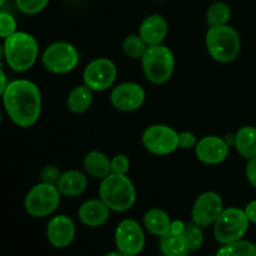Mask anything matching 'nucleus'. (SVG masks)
Returning <instances> with one entry per match:
<instances>
[{"label":"nucleus","mask_w":256,"mask_h":256,"mask_svg":"<svg viewBox=\"0 0 256 256\" xmlns=\"http://www.w3.org/2000/svg\"><path fill=\"white\" fill-rule=\"evenodd\" d=\"M110 212L112 210L102 199H92L80 206L78 215L85 226L99 228L109 220Z\"/></svg>","instance_id":"17"},{"label":"nucleus","mask_w":256,"mask_h":256,"mask_svg":"<svg viewBox=\"0 0 256 256\" xmlns=\"http://www.w3.org/2000/svg\"><path fill=\"white\" fill-rule=\"evenodd\" d=\"M246 178L252 188L256 189V158L249 160L246 165Z\"/></svg>","instance_id":"33"},{"label":"nucleus","mask_w":256,"mask_h":256,"mask_svg":"<svg viewBox=\"0 0 256 256\" xmlns=\"http://www.w3.org/2000/svg\"><path fill=\"white\" fill-rule=\"evenodd\" d=\"M92 90L86 85H79L70 92L68 96V108L74 114H84L92 108Z\"/></svg>","instance_id":"22"},{"label":"nucleus","mask_w":256,"mask_h":256,"mask_svg":"<svg viewBox=\"0 0 256 256\" xmlns=\"http://www.w3.org/2000/svg\"><path fill=\"white\" fill-rule=\"evenodd\" d=\"M110 162H112V174L128 175L130 170V160L126 155H115L110 159Z\"/></svg>","instance_id":"30"},{"label":"nucleus","mask_w":256,"mask_h":256,"mask_svg":"<svg viewBox=\"0 0 256 256\" xmlns=\"http://www.w3.org/2000/svg\"><path fill=\"white\" fill-rule=\"evenodd\" d=\"M249 225L250 222L245 210L239 208L224 209L214 224L215 240L222 245L239 242L248 232Z\"/></svg>","instance_id":"6"},{"label":"nucleus","mask_w":256,"mask_h":256,"mask_svg":"<svg viewBox=\"0 0 256 256\" xmlns=\"http://www.w3.org/2000/svg\"><path fill=\"white\" fill-rule=\"evenodd\" d=\"M118 76L116 65L108 58H98L85 68L84 84L94 92H102L114 85Z\"/></svg>","instance_id":"10"},{"label":"nucleus","mask_w":256,"mask_h":256,"mask_svg":"<svg viewBox=\"0 0 256 256\" xmlns=\"http://www.w3.org/2000/svg\"><path fill=\"white\" fill-rule=\"evenodd\" d=\"M84 169L90 176L102 180L112 174V162L104 152H90L84 158Z\"/></svg>","instance_id":"20"},{"label":"nucleus","mask_w":256,"mask_h":256,"mask_svg":"<svg viewBox=\"0 0 256 256\" xmlns=\"http://www.w3.org/2000/svg\"><path fill=\"white\" fill-rule=\"evenodd\" d=\"M5 56V52H4V46H2V44H0V65H2V58Z\"/></svg>","instance_id":"37"},{"label":"nucleus","mask_w":256,"mask_h":256,"mask_svg":"<svg viewBox=\"0 0 256 256\" xmlns=\"http://www.w3.org/2000/svg\"><path fill=\"white\" fill-rule=\"evenodd\" d=\"M16 32V20L9 12H0V38L12 36Z\"/></svg>","instance_id":"29"},{"label":"nucleus","mask_w":256,"mask_h":256,"mask_svg":"<svg viewBox=\"0 0 256 256\" xmlns=\"http://www.w3.org/2000/svg\"><path fill=\"white\" fill-rule=\"evenodd\" d=\"M148 48L149 46L140 35H129L122 42V50L125 55L132 59H142Z\"/></svg>","instance_id":"26"},{"label":"nucleus","mask_w":256,"mask_h":256,"mask_svg":"<svg viewBox=\"0 0 256 256\" xmlns=\"http://www.w3.org/2000/svg\"><path fill=\"white\" fill-rule=\"evenodd\" d=\"M205 44L210 56L222 64L234 62L242 50L239 32L229 25L209 28L205 36Z\"/></svg>","instance_id":"4"},{"label":"nucleus","mask_w":256,"mask_h":256,"mask_svg":"<svg viewBox=\"0 0 256 256\" xmlns=\"http://www.w3.org/2000/svg\"><path fill=\"white\" fill-rule=\"evenodd\" d=\"M6 88H8L6 75H5L4 70L2 69V65H0V98H2L5 90H6Z\"/></svg>","instance_id":"36"},{"label":"nucleus","mask_w":256,"mask_h":256,"mask_svg":"<svg viewBox=\"0 0 256 256\" xmlns=\"http://www.w3.org/2000/svg\"><path fill=\"white\" fill-rule=\"evenodd\" d=\"M168 34H169V22L160 14L149 15L140 25L139 35L146 42L148 46L162 44Z\"/></svg>","instance_id":"16"},{"label":"nucleus","mask_w":256,"mask_h":256,"mask_svg":"<svg viewBox=\"0 0 256 256\" xmlns=\"http://www.w3.org/2000/svg\"><path fill=\"white\" fill-rule=\"evenodd\" d=\"M4 106L10 119L20 128H32L42 114V92L29 80H15L8 84L2 95Z\"/></svg>","instance_id":"1"},{"label":"nucleus","mask_w":256,"mask_h":256,"mask_svg":"<svg viewBox=\"0 0 256 256\" xmlns=\"http://www.w3.org/2000/svg\"><path fill=\"white\" fill-rule=\"evenodd\" d=\"M42 182H46V184L56 185L59 182L60 176H62V172L54 165H49V166L44 168L42 172Z\"/></svg>","instance_id":"32"},{"label":"nucleus","mask_w":256,"mask_h":256,"mask_svg":"<svg viewBox=\"0 0 256 256\" xmlns=\"http://www.w3.org/2000/svg\"><path fill=\"white\" fill-rule=\"evenodd\" d=\"M46 236L52 246L56 249H65L74 242V222L66 215H56L48 224Z\"/></svg>","instance_id":"15"},{"label":"nucleus","mask_w":256,"mask_h":256,"mask_svg":"<svg viewBox=\"0 0 256 256\" xmlns=\"http://www.w3.org/2000/svg\"><path fill=\"white\" fill-rule=\"evenodd\" d=\"M244 210H245V214H246L248 219H249V222H252V224H256V200L249 202Z\"/></svg>","instance_id":"34"},{"label":"nucleus","mask_w":256,"mask_h":256,"mask_svg":"<svg viewBox=\"0 0 256 256\" xmlns=\"http://www.w3.org/2000/svg\"><path fill=\"white\" fill-rule=\"evenodd\" d=\"M172 218L165 210L154 208L146 212L144 216V226L152 235L162 238L170 232L172 228Z\"/></svg>","instance_id":"19"},{"label":"nucleus","mask_w":256,"mask_h":256,"mask_svg":"<svg viewBox=\"0 0 256 256\" xmlns=\"http://www.w3.org/2000/svg\"><path fill=\"white\" fill-rule=\"evenodd\" d=\"M215 256H256V245L242 239L232 244L222 245Z\"/></svg>","instance_id":"25"},{"label":"nucleus","mask_w":256,"mask_h":256,"mask_svg":"<svg viewBox=\"0 0 256 256\" xmlns=\"http://www.w3.org/2000/svg\"><path fill=\"white\" fill-rule=\"evenodd\" d=\"M232 19V8L226 2H214L206 12V22L210 28L228 25Z\"/></svg>","instance_id":"24"},{"label":"nucleus","mask_w":256,"mask_h":256,"mask_svg":"<svg viewBox=\"0 0 256 256\" xmlns=\"http://www.w3.org/2000/svg\"><path fill=\"white\" fill-rule=\"evenodd\" d=\"M62 202V194L56 185L40 182L35 185L25 198V210L34 218H45L55 212Z\"/></svg>","instance_id":"8"},{"label":"nucleus","mask_w":256,"mask_h":256,"mask_svg":"<svg viewBox=\"0 0 256 256\" xmlns=\"http://www.w3.org/2000/svg\"><path fill=\"white\" fill-rule=\"evenodd\" d=\"M185 242H186L188 248L190 252H196L204 244V232H202V228L195 224L194 222H189L185 226L184 232H182Z\"/></svg>","instance_id":"27"},{"label":"nucleus","mask_w":256,"mask_h":256,"mask_svg":"<svg viewBox=\"0 0 256 256\" xmlns=\"http://www.w3.org/2000/svg\"><path fill=\"white\" fill-rule=\"evenodd\" d=\"M0 122H2V112H0Z\"/></svg>","instance_id":"40"},{"label":"nucleus","mask_w":256,"mask_h":256,"mask_svg":"<svg viewBox=\"0 0 256 256\" xmlns=\"http://www.w3.org/2000/svg\"><path fill=\"white\" fill-rule=\"evenodd\" d=\"M185 226H186V224H185L184 222H182V220H175V222H172L170 232L176 235H182V232H184L185 230Z\"/></svg>","instance_id":"35"},{"label":"nucleus","mask_w":256,"mask_h":256,"mask_svg":"<svg viewBox=\"0 0 256 256\" xmlns=\"http://www.w3.org/2000/svg\"><path fill=\"white\" fill-rule=\"evenodd\" d=\"M234 146L240 156L246 160L256 158V128L244 126L235 134Z\"/></svg>","instance_id":"21"},{"label":"nucleus","mask_w":256,"mask_h":256,"mask_svg":"<svg viewBox=\"0 0 256 256\" xmlns=\"http://www.w3.org/2000/svg\"><path fill=\"white\" fill-rule=\"evenodd\" d=\"M104 256H125V255L120 252H109V254H106Z\"/></svg>","instance_id":"38"},{"label":"nucleus","mask_w":256,"mask_h":256,"mask_svg":"<svg viewBox=\"0 0 256 256\" xmlns=\"http://www.w3.org/2000/svg\"><path fill=\"white\" fill-rule=\"evenodd\" d=\"M145 78L154 85H162L172 79L175 70V56L166 45H152L148 48L142 58Z\"/></svg>","instance_id":"5"},{"label":"nucleus","mask_w":256,"mask_h":256,"mask_svg":"<svg viewBox=\"0 0 256 256\" xmlns=\"http://www.w3.org/2000/svg\"><path fill=\"white\" fill-rule=\"evenodd\" d=\"M42 62L49 72L62 75L76 69L80 62V54L70 42H58L44 50Z\"/></svg>","instance_id":"7"},{"label":"nucleus","mask_w":256,"mask_h":256,"mask_svg":"<svg viewBox=\"0 0 256 256\" xmlns=\"http://www.w3.org/2000/svg\"><path fill=\"white\" fill-rule=\"evenodd\" d=\"M5 59L8 65L16 72L32 69L39 56V44L32 35L16 32L5 39Z\"/></svg>","instance_id":"3"},{"label":"nucleus","mask_w":256,"mask_h":256,"mask_svg":"<svg viewBox=\"0 0 256 256\" xmlns=\"http://www.w3.org/2000/svg\"><path fill=\"white\" fill-rule=\"evenodd\" d=\"M5 2H6V0H0V8H2Z\"/></svg>","instance_id":"39"},{"label":"nucleus","mask_w":256,"mask_h":256,"mask_svg":"<svg viewBox=\"0 0 256 256\" xmlns=\"http://www.w3.org/2000/svg\"><path fill=\"white\" fill-rule=\"evenodd\" d=\"M50 0H15L19 12L25 15H36L48 6Z\"/></svg>","instance_id":"28"},{"label":"nucleus","mask_w":256,"mask_h":256,"mask_svg":"<svg viewBox=\"0 0 256 256\" xmlns=\"http://www.w3.org/2000/svg\"><path fill=\"white\" fill-rule=\"evenodd\" d=\"M156 2H165V0H156Z\"/></svg>","instance_id":"41"},{"label":"nucleus","mask_w":256,"mask_h":256,"mask_svg":"<svg viewBox=\"0 0 256 256\" xmlns=\"http://www.w3.org/2000/svg\"><path fill=\"white\" fill-rule=\"evenodd\" d=\"M142 140L148 152L159 156H168L179 149V132L169 125L155 124L146 128Z\"/></svg>","instance_id":"9"},{"label":"nucleus","mask_w":256,"mask_h":256,"mask_svg":"<svg viewBox=\"0 0 256 256\" xmlns=\"http://www.w3.org/2000/svg\"><path fill=\"white\" fill-rule=\"evenodd\" d=\"M146 92L142 85L136 82H122L116 85L110 92V102L116 110L132 112L139 110L144 105Z\"/></svg>","instance_id":"13"},{"label":"nucleus","mask_w":256,"mask_h":256,"mask_svg":"<svg viewBox=\"0 0 256 256\" xmlns=\"http://www.w3.org/2000/svg\"><path fill=\"white\" fill-rule=\"evenodd\" d=\"M199 142L196 135L192 132H179V149L189 150L195 149Z\"/></svg>","instance_id":"31"},{"label":"nucleus","mask_w":256,"mask_h":256,"mask_svg":"<svg viewBox=\"0 0 256 256\" xmlns=\"http://www.w3.org/2000/svg\"><path fill=\"white\" fill-rule=\"evenodd\" d=\"M198 159L206 165H219L222 164L228 159L230 152V146L224 138L205 136L199 140L195 148Z\"/></svg>","instance_id":"14"},{"label":"nucleus","mask_w":256,"mask_h":256,"mask_svg":"<svg viewBox=\"0 0 256 256\" xmlns=\"http://www.w3.org/2000/svg\"><path fill=\"white\" fill-rule=\"evenodd\" d=\"M118 252L125 256H136L145 248V234L142 225L132 219L122 220L115 230Z\"/></svg>","instance_id":"11"},{"label":"nucleus","mask_w":256,"mask_h":256,"mask_svg":"<svg viewBox=\"0 0 256 256\" xmlns=\"http://www.w3.org/2000/svg\"><path fill=\"white\" fill-rule=\"evenodd\" d=\"M99 196L112 212H125L136 202V189L128 175L110 174L102 180Z\"/></svg>","instance_id":"2"},{"label":"nucleus","mask_w":256,"mask_h":256,"mask_svg":"<svg viewBox=\"0 0 256 256\" xmlns=\"http://www.w3.org/2000/svg\"><path fill=\"white\" fill-rule=\"evenodd\" d=\"M160 252L164 256H188L190 250L182 235L168 232L160 238Z\"/></svg>","instance_id":"23"},{"label":"nucleus","mask_w":256,"mask_h":256,"mask_svg":"<svg viewBox=\"0 0 256 256\" xmlns=\"http://www.w3.org/2000/svg\"><path fill=\"white\" fill-rule=\"evenodd\" d=\"M224 210V202L215 192H206L200 195L194 202L192 210V222L202 228H209L215 224Z\"/></svg>","instance_id":"12"},{"label":"nucleus","mask_w":256,"mask_h":256,"mask_svg":"<svg viewBox=\"0 0 256 256\" xmlns=\"http://www.w3.org/2000/svg\"><path fill=\"white\" fill-rule=\"evenodd\" d=\"M88 178L79 170H69L62 172L58 182L56 188L62 196L76 198L84 194L88 189Z\"/></svg>","instance_id":"18"}]
</instances>
